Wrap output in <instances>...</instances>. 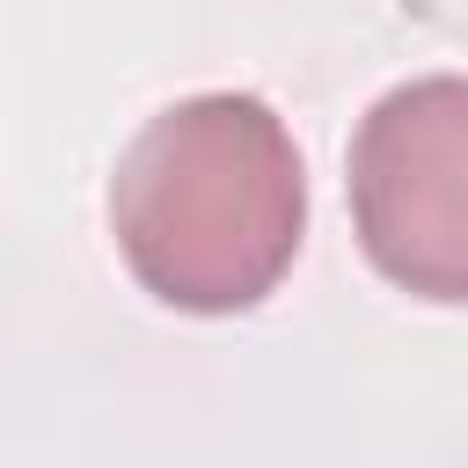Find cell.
<instances>
[{
    "instance_id": "1",
    "label": "cell",
    "mask_w": 468,
    "mask_h": 468,
    "mask_svg": "<svg viewBox=\"0 0 468 468\" xmlns=\"http://www.w3.org/2000/svg\"><path fill=\"white\" fill-rule=\"evenodd\" d=\"M124 271L176 314H249L307 234V168L263 95L205 88L154 110L110 168Z\"/></svg>"
},
{
    "instance_id": "2",
    "label": "cell",
    "mask_w": 468,
    "mask_h": 468,
    "mask_svg": "<svg viewBox=\"0 0 468 468\" xmlns=\"http://www.w3.org/2000/svg\"><path fill=\"white\" fill-rule=\"evenodd\" d=\"M344 190L351 234L388 285L468 307V73L388 88L351 132Z\"/></svg>"
}]
</instances>
